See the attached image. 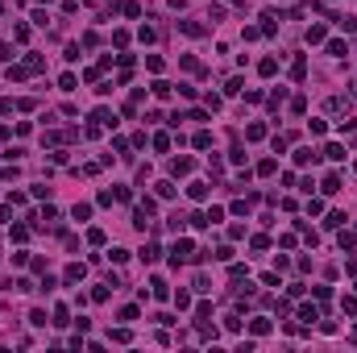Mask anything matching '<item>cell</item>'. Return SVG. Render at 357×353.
I'll list each match as a JSON object with an SVG mask.
<instances>
[{"mask_svg": "<svg viewBox=\"0 0 357 353\" xmlns=\"http://www.w3.org/2000/svg\"><path fill=\"white\" fill-rule=\"evenodd\" d=\"M179 262H195V245L187 237H179L175 250H170V266H179Z\"/></svg>", "mask_w": 357, "mask_h": 353, "instance_id": "1", "label": "cell"}, {"mask_svg": "<svg viewBox=\"0 0 357 353\" xmlns=\"http://www.w3.org/2000/svg\"><path fill=\"white\" fill-rule=\"evenodd\" d=\"M91 121H96L100 129H117V112H112V108H96V112H91Z\"/></svg>", "mask_w": 357, "mask_h": 353, "instance_id": "2", "label": "cell"}, {"mask_svg": "<svg viewBox=\"0 0 357 353\" xmlns=\"http://www.w3.org/2000/svg\"><path fill=\"white\" fill-rule=\"evenodd\" d=\"M303 38H307V46H324V42H328V29H324V25H307Z\"/></svg>", "mask_w": 357, "mask_h": 353, "instance_id": "3", "label": "cell"}, {"mask_svg": "<svg viewBox=\"0 0 357 353\" xmlns=\"http://www.w3.org/2000/svg\"><path fill=\"white\" fill-rule=\"evenodd\" d=\"M83 274H87V266H83V262H71V266L63 270V282H79Z\"/></svg>", "mask_w": 357, "mask_h": 353, "instance_id": "4", "label": "cell"}, {"mask_svg": "<svg viewBox=\"0 0 357 353\" xmlns=\"http://www.w3.org/2000/svg\"><path fill=\"white\" fill-rule=\"evenodd\" d=\"M291 79H295V84H303V79H307V58H303V54L291 63Z\"/></svg>", "mask_w": 357, "mask_h": 353, "instance_id": "5", "label": "cell"}, {"mask_svg": "<svg viewBox=\"0 0 357 353\" xmlns=\"http://www.w3.org/2000/svg\"><path fill=\"white\" fill-rule=\"evenodd\" d=\"M295 162H299V167H307V162L316 167V162H320V154H316L312 146H303V150H295Z\"/></svg>", "mask_w": 357, "mask_h": 353, "instance_id": "6", "label": "cell"}, {"mask_svg": "<svg viewBox=\"0 0 357 353\" xmlns=\"http://www.w3.org/2000/svg\"><path fill=\"white\" fill-rule=\"evenodd\" d=\"M191 171H195L191 158H170V175H191Z\"/></svg>", "mask_w": 357, "mask_h": 353, "instance_id": "7", "label": "cell"}, {"mask_svg": "<svg viewBox=\"0 0 357 353\" xmlns=\"http://www.w3.org/2000/svg\"><path fill=\"white\" fill-rule=\"evenodd\" d=\"M149 295H154V299H170V287L162 278H149Z\"/></svg>", "mask_w": 357, "mask_h": 353, "instance_id": "8", "label": "cell"}, {"mask_svg": "<svg viewBox=\"0 0 357 353\" xmlns=\"http://www.w3.org/2000/svg\"><path fill=\"white\" fill-rule=\"evenodd\" d=\"M179 29L187 33V38H204V33H208V29L200 25V21H179Z\"/></svg>", "mask_w": 357, "mask_h": 353, "instance_id": "9", "label": "cell"}, {"mask_svg": "<svg viewBox=\"0 0 357 353\" xmlns=\"http://www.w3.org/2000/svg\"><path fill=\"white\" fill-rule=\"evenodd\" d=\"M208 191H212L208 183H187V195L195 199V204H200V199H208Z\"/></svg>", "mask_w": 357, "mask_h": 353, "instance_id": "10", "label": "cell"}, {"mask_svg": "<svg viewBox=\"0 0 357 353\" xmlns=\"http://www.w3.org/2000/svg\"><path fill=\"white\" fill-rule=\"evenodd\" d=\"M158 254H162V250H158V245L149 241V245H142V254H137V258H142L145 266H154V262H158Z\"/></svg>", "mask_w": 357, "mask_h": 353, "instance_id": "11", "label": "cell"}, {"mask_svg": "<svg viewBox=\"0 0 357 353\" xmlns=\"http://www.w3.org/2000/svg\"><path fill=\"white\" fill-rule=\"evenodd\" d=\"M249 333H253V337H266V333H270V320H266V316H258V320H249Z\"/></svg>", "mask_w": 357, "mask_h": 353, "instance_id": "12", "label": "cell"}, {"mask_svg": "<svg viewBox=\"0 0 357 353\" xmlns=\"http://www.w3.org/2000/svg\"><path fill=\"white\" fill-rule=\"evenodd\" d=\"M320 154H324V158H332V162H345V146H337V141H332V146H324Z\"/></svg>", "mask_w": 357, "mask_h": 353, "instance_id": "13", "label": "cell"}, {"mask_svg": "<svg viewBox=\"0 0 357 353\" xmlns=\"http://www.w3.org/2000/svg\"><path fill=\"white\" fill-rule=\"evenodd\" d=\"M262 137H266V125H258V121L245 125V141H262Z\"/></svg>", "mask_w": 357, "mask_h": 353, "instance_id": "14", "label": "cell"}, {"mask_svg": "<svg viewBox=\"0 0 357 353\" xmlns=\"http://www.w3.org/2000/svg\"><path fill=\"white\" fill-rule=\"evenodd\" d=\"M258 71H262V75H266V79H270V75H274V71H279V58H262V63H258Z\"/></svg>", "mask_w": 357, "mask_h": 353, "instance_id": "15", "label": "cell"}, {"mask_svg": "<svg viewBox=\"0 0 357 353\" xmlns=\"http://www.w3.org/2000/svg\"><path fill=\"white\" fill-rule=\"evenodd\" d=\"M341 250H345V254L357 250V233H341Z\"/></svg>", "mask_w": 357, "mask_h": 353, "instance_id": "16", "label": "cell"}, {"mask_svg": "<svg viewBox=\"0 0 357 353\" xmlns=\"http://www.w3.org/2000/svg\"><path fill=\"white\" fill-rule=\"evenodd\" d=\"M328 54H332V58H345V54H349V46H345V42H337V38H332V42H328Z\"/></svg>", "mask_w": 357, "mask_h": 353, "instance_id": "17", "label": "cell"}, {"mask_svg": "<svg viewBox=\"0 0 357 353\" xmlns=\"http://www.w3.org/2000/svg\"><path fill=\"white\" fill-rule=\"evenodd\" d=\"M149 91H154V96H158V100H170V84H166V79H158V84H154V88H149Z\"/></svg>", "mask_w": 357, "mask_h": 353, "instance_id": "18", "label": "cell"}, {"mask_svg": "<svg viewBox=\"0 0 357 353\" xmlns=\"http://www.w3.org/2000/svg\"><path fill=\"white\" fill-rule=\"evenodd\" d=\"M341 191V175H328L324 179V195H337Z\"/></svg>", "mask_w": 357, "mask_h": 353, "instance_id": "19", "label": "cell"}, {"mask_svg": "<svg viewBox=\"0 0 357 353\" xmlns=\"http://www.w3.org/2000/svg\"><path fill=\"white\" fill-rule=\"evenodd\" d=\"M154 191H158V199H170V195H175V183L162 179V183H154Z\"/></svg>", "mask_w": 357, "mask_h": 353, "instance_id": "20", "label": "cell"}, {"mask_svg": "<svg viewBox=\"0 0 357 353\" xmlns=\"http://www.w3.org/2000/svg\"><path fill=\"white\" fill-rule=\"evenodd\" d=\"M71 216H75V220H79V225H83V220H87V216H91V204H75V208H71Z\"/></svg>", "mask_w": 357, "mask_h": 353, "instance_id": "21", "label": "cell"}, {"mask_svg": "<svg viewBox=\"0 0 357 353\" xmlns=\"http://www.w3.org/2000/svg\"><path fill=\"white\" fill-rule=\"evenodd\" d=\"M212 146V133H208V129H200V133H195V150H208Z\"/></svg>", "mask_w": 357, "mask_h": 353, "instance_id": "22", "label": "cell"}, {"mask_svg": "<svg viewBox=\"0 0 357 353\" xmlns=\"http://www.w3.org/2000/svg\"><path fill=\"white\" fill-rule=\"evenodd\" d=\"M345 220H349V216H345V212H328V220H324V225H328V229H341Z\"/></svg>", "mask_w": 357, "mask_h": 353, "instance_id": "23", "label": "cell"}, {"mask_svg": "<svg viewBox=\"0 0 357 353\" xmlns=\"http://www.w3.org/2000/svg\"><path fill=\"white\" fill-rule=\"evenodd\" d=\"M108 258H112V262L121 266V262H129V250H121V245H112V250H108Z\"/></svg>", "mask_w": 357, "mask_h": 353, "instance_id": "24", "label": "cell"}, {"mask_svg": "<svg viewBox=\"0 0 357 353\" xmlns=\"http://www.w3.org/2000/svg\"><path fill=\"white\" fill-rule=\"evenodd\" d=\"M228 162H237V167L245 162V150H241V141H233V150H228Z\"/></svg>", "mask_w": 357, "mask_h": 353, "instance_id": "25", "label": "cell"}, {"mask_svg": "<svg viewBox=\"0 0 357 353\" xmlns=\"http://www.w3.org/2000/svg\"><path fill=\"white\" fill-rule=\"evenodd\" d=\"M299 320H307V324L320 320V308H307V303H303V308H299Z\"/></svg>", "mask_w": 357, "mask_h": 353, "instance_id": "26", "label": "cell"}, {"mask_svg": "<svg viewBox=\"0 0 357 353\" xmlns=\"http://www.w3.org/2000/svg\"><path fill=\"white\" fill-rule=\"evenodd\" d=\"M25 67H29V75H38L46 63H42V54H29V58H25Z\"/></svg>", "mask_w": 357, "mask_h": 353, "instance_id": "27", "label": "cell"}, {"mask_svg": "<svg viewBox=\"0 0 357 353\" xmlns=\"http://www.w3.org/2000/svg\"><path fill=\"white\" fill-rule=\"evenodd\" d=\"M274 171H279V162H274V158H262V162H258V175H274Z\"/></svg>", "mask_w": 357, "mask_h": 353, "instance_id": "28", "label": "cell"}, {"mask_svg": "<svg viewBox=\"0 0 357 353\" xmlns=\"http://www.w3.org/2000/svg\"><path fill=\"white\" fill-rule=\"evenodd\" d=\"M337 25H341L345 33H357V17H337Z\"/></svg>", "mask_w": 357, "mask_h": 353, "instance_id": "29", "label": "cell"}, {"mask_svg": "<svg viewBox=\"0 0 357 353\" xmlns=\"http://www.w3.org/2000/svg\"><path fill=\"white\" fill-rule=\"evenodd\" d=\"M341 137H349V141H357V125H353V121H341Z\"/></svg>", "mask_w": 357, "mask_h": 353, "instance_id": "30", "label": "cell"}, {"mask_svg": "<svg viewBox=\"0 0 357 353\" xmlns=\"http://www.w3.org/2000/svg\"><path fill=\"white\" fill-rule=\"evenodd\" d=\"M87 241H91V245H104L108 237H104V229H87Z\"/></svg>", "mask_w": 357, "mask_h": 353, "instance_id": "31", "label": "cell"}, {"mask_svg": "<svg viewBox=\"0 0 357 353\" xmlns=\"http://www.w3.org/2000/svg\"><path fill=\"white\" fill-rule=\"evenodd\" d=\"M75 84H79V79H75V75H71V71H67V75H63V79H59V88H63V91H75Z\"/></svg>", "mask_w": 357, "mask_h": 353, "instance_id": "32", "label": "cell"}, {"mask_svg": "<svg viewBox=\"0 0 357 353\" xmlns=\"http://www.w3.org/2000/svg\"><path fill=\"white\" fill-rule=\"evenodd\" d=\"M154 150H170V133H154Z\"/></svg>", "mask_w": 357, "mask_h": 353, "instance_id": "33", "label": "cell"}, {"mask_svg": "<svg viewBox=\"0 0 357 353\" xmlns=\"http://www.w3.org/2000/svg\"><path fill=\"white\" fill-rule=\"evenodd\" d=\"M195 291H212V278L208 274H195Z\"/></svg>", "mask_w": 357, "mask_h": 353, "instance_id": "34", "label": "cell"}, {"mask_svg": "<svg viewBox=\"0 0 357 353\" xmlns=\"http://www.w3.org/2000/svg\"><path fill=\"white\" fill-rule=\"evenodd\" d=\"M17 179V167H0V183H13Z\"/></svg>", "mask_w": 357, "mask_h": 353, "instance_id": "35", "label": "cell"}, {"mask_svg": "<svg viewBox=\"0 0 357 353\" xmlns=\"http://www.w3.org/2000/svg\"><path fill=\"white\" fill-rule=\"evenodd\" d=\"M224 220V208H208V225H220Z\"/></svg>", "mask_w": 357, "mask_h": 353, "instance_id": "36", "label": "cell"}, {"mask_svg": "<svg viewBox=\"0 0 357 353\" xmlns=\"http://www.w3.org/2000/svg\"><path fill=\"white\" fill-rule=\"evenodd\" d=\"M183 225H187V216H183V212H175V216H170V229L183 233Z\"/></svg>", "mask_w": 357, "mask_h": 353, "instance_id": "37", "label": "cell"}, {"mask_svg": "<svg viewBox=\"0 0 357 353\" xmlns=\"http://www.w3.org/2000/svg\"><path fill=\"white\" fill-rule=\"evenodd\" d=\"M175 303H179V312H187V308H191V295H187V291H179Z\"/></svg>", "mask_w": 357, "mask_h": 353, "instance_id": "38", "label": "cell"}, {"mask_svg": "<svg viewBox=\"0 0 357 353\" xmlns=\"http://www.w3.org/2000/svg\"><path fill=\"white\" fill-rule=\"evenodd\" d=\"M50 324H71V320H67V308H63V303L54 308V320H50Z\"/></svg>", "mask_w": 357, "mask_h": 353, "instance_id": "39", "label": "cell"}, {"mask_svg": "<svg viewBox=\"0 0 357 353\" xmlns=\"http://www.w3.org/2000/svg\"><path fill=\"white\" fill-rule=\"evenodd\" d=\"M13 38L17 42H29V25H13Z\"/></svg>", "mask_w": 357, "mask_h": 353, "instance_id": "40", "label": "cell"}, {"mask_svg": "<svg viewBox=\"0 0 357 353\" xmlns=\"http://www.w3.org/2000/svg\"><path fill=\"white\" fill-rule=\"evenodd\" d=\"M307 129H312V137H324V129H328V121H312V125H307Z\"/></svg>", "mask_w": 357, "mask_h": 353, "instance_id": "41", "label": "cell"}, {"mask_svg": "<svg viewBox=\"0 0 357 353\" xmlns=\"http://www.w3.org/2000/svg\"><path fill=\"white\" fill-rule=\"evenodd\" d=\"M341 308L349 312V316H357V299H353V295H345V299H341Z\"/></svg>", "mask_w": 357, "mask_h": 353, "instance_id": "42", "label": "cell"}, {"mask_svg": "<svg viewBox=\"0 0 357 353\" xmlns=\"http://www.w3.org/2000/svg\"><path fill=\"white\" fill-rule=\"evenodd\" d=\"M8 58H13V46H8V42H0V63H8Z\"/></svg>", "mask_w": 357, "mask_h": 353, "instance_id": "43", "label": "cell"}, {"mask_svg": "<svg viewBox=\"0 0 357 353\" xmlns=\"http://www.w3.org/2000/svg\"><path fill=\"white\" fill-rule=\"evenodd\" d=\"M0 13H4V4H0Z\"/></svg>", "mask_w": 357, "mask_h": 353, "instance_id": "44", "label": "cell"}]
</instances>
